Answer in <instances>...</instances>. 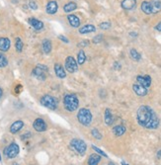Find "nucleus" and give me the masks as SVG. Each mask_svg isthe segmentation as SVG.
Returning a JSON list of instances; mask_svg holds the SVG:
<instances>
[{"mask_svg":"<svg viewBox=\"0 0 161 165\" xmlns=\"http://www.w3.org/2000/svg\"><path fill=\"white\" fill-rule=\"evenodd\" d=\"M137 123L145 129L154 130L159 125V118L157 117L156 113L151 107L146 105H141L137 109Z\"/></svg>","mask_w":161,"mask_h":165,"instance_id":"f257e3e1","label":"nucleus"},{"mask_svg":"<svg viewBox=\"0 0 161 165\" xmlns=\"http://www.w3.org/2000/svg\"><path fill=\"white\" fill-rule=\"evenodd\" d=\"M63 106L68 112H74L79 106V100L75 94H67L63 98Z\"/></svg>","mask_w":161,"mask_h":165,"instance_id":"f03ea898","label":"nucleus"},{"mask_svg":"<svg viewBox=\"0 0 161 165\" xmlns=\"http://www.w3.org/2000/svg\"><path fill=\"white\" fill-rule=\"evenodd\" d=\"M77 119L78 122L85 125V127H88L90 125V124L92 123V114L90 112V110H88L86 108H82L78 111L77 113Z\"/></svg>","mask_w":161,"mask_h":165,"instance_id":"7ed1b4c3","label":"nucleus"},{"mask_svg":"<svg viewBox=\"0 0 161 165\" xmlns=\"http://www.w3.org/2000/svg\"><path fill=\"white\" fill-rule=\"evenodd\" d=\"M70 145H71V148H72L76 152L79 153L80 155H84L87 150L86 143L82 141V139H79V138H73L70 142Z\"/></svg>","mask_w":161,"mask_h":165,"instance_id":"20e7f679","label":"nucleus"},{"mask_svg":"<svg viewBox=\"0 0 161 165\" xmlns=\"http://www.w3.org/2000/svg\"><path fill=\"white\" fill-rule=\"evenodd\" d=\"M41 104L49 110H55L58 107V100L51 95H45L41 98Z\"/></svg>","mask_w":161,"mask_h":165,"instance_id":"39448f33","label":"nucleus"},{"mask_svg":"<svg viewBox=\"0 0 161 165\" xmlns=\"http://www.w3.org/2000/svg\"><path fill=\"white\" fill-rule=\"evenodd\" d=\"M48 66L44 65V64H38L37 66L35 67L32 74L37 78L39 80L44 81L46 78V73H48Z\"/></svg>","mask_w":161,"mask_h":165,"instance_id":"423d86ee","label":"nucleus"},{"mask_svg":"<svg viewBox=\"0 0 161 165\" xmlns=\"http://www.w3.org/2000/svg\"><path fill=\"white\" fill-rule=\"evenodd\" d=\"M19 145L15 142H12L7 146L4 149V155L9 159L15 158V157L19 154Z\"/></svg>","mask_w":161,"mask_h":165,"instance_id":"0eeeda50","label":"nucleus"},{"mask_svg":"<svg viewBox=\"0 0 161 165\" xmlns=\"http://www.w3.org/2000/svg\"><path fill=\"white\" fill-rule=\"evenodd\" d=\"M77 62L75 60L73 56H67L65 59V69L68 71L69 73H74L77 70L78 65Z\"/></svg>","mask_w":161,"mask_h":165,"instance_id":"6e6552de","label":"nucleus"},{"mask_svg":"<svg viewBox=\"0 0 161 165\" xmlns=\"http://www.w3.org/2000/svg\"><path fill=\"white\" fill-rule=\"evenodd\" d=\"M33 128L35 129V131H37L38 132H43L46 131V124L43 119L38 118V119H36L34 121Z\"/></svg>","mask_w":161,"mask_h":165,"instance_id":"1a4fd4ad","label":"nucleus"},{"mask_svg":"<svg viewBox=\"0 0 161 165\" xmlns=\"http://www.w3.org/2000/svg\"><path fill=\"white\" fill-rule=\"evenodd\" d=\"M137 81L138 84H140L141 86H144L145 88H148L150 85H151V77L149 76V75H144V76H142V75H138L137 77Z\"/></svg>","mask_w":161,"mask_h":165,"instance_id":"9d476101","label":"nucleus"},{"mask_svg":"<svg viewBox=\"0 0 161 165\" xmlns=\"http://www.w3.org/2000/svg\"><path fill=\"white\" fill-rule=\"evenodd\" d=\"M58 2L52 0V1H49L46 7V11L49 15H55V14L58 12Z\"/></svg>","mask_w":161,"mask_h":165,"instance_id":"9b49d317","label":"nucleus"},{"mask_svg":"<svg viewBox=\"0 0 161 165\" xmlns=\"http://www.w3.org/2000/svg\"><path fill=\"white\" fill-rule=\"evenodd\" d=\"M132 90H134V92L137 96H145V95H147V93H148L147 88L144 87V86H141L138 83L132 85Z\"/></svg>","mask_w":161,"mask_h":165,"instance_id":"f8f14e48","label":"nucleus"},{"mask_svg":"<svg viewBox=\"0 0 161 165\" xmlns=\"http://www.w3.org/2000/svg\"><path fill=\"white\" fill-rule=\"evenodd\" d=\"M28 23L37 31H40L44 28V23L40 20L36 19V18H29V19H28Z\"/></svg>","mask_w":161,"mask_h":165,"instance_id":"ddd939ff","label":"nucleus"},{"mask_svg":"<svg viewBox=\"0 0 161 165\" xmlns=\"http://www.w3.org/2000/svg\"><path fill=\"white\" fill-rule=\"evenodd\" d=\"M10 46H11V42L8 38H0V51L3 52H8Z\"/></svg>","mask_w":161,"mask_h":165,"instance_id":"4468645a","label":"nucleus"},{"mask_svg":"<svg viewBox=\"0 0 161 165\" xmlns=\"http://www.w3.org/2000/svg\"><path fill=\"white\" fill-rule=\"evenodd\" d=\"M67 20H68V22H69L71 27H73V28H79L80 27V19L76 15L70 14V15L67 16Z\"/></svg>","mask_w":161,"mask_h":165,"instance_id":"2eb2a0df","label":"nucleus"},{"mask_svg":"<svg viewBox=\"0 0 161 165\" xmlns=\"http://www.w3.org/2000/svg\"><path fill=\"white\" fill-rule=\"evenodd\" d=\"M55 75L58 76V78H65L66 77V72L64 68L62 67V65L60 63H55Z\"/></svg>","mask_w":161,"mask_h":165,"instance_id":"dca6fc26","label":"nucleus"},{"mask_svg":"<svg viewBox=\"0 0 161 165\" xmlns=\"http://www.w3.org/2000/svg\"><path fill=\"white\" fill-rule=\"evenodd\" d=\"M121 5L125 10H131L137 6V0H123Z\"/></svg>","mask_w":161,"mask_h":165,"instance_id":"f3484780","label":"nucleus"},{"mask_svg":"<svg viewBox=\"0 0 161 165\" xmlns=\"http://www.w3.org/2000/svg\"><path fill=\"white\" fill-rule=\"evenodd\" d=\"M24 127V122L23 121H16L11 125L10 127V132L11 134H17L18 132L21 131V129Z\"/></svg>","mask_w":161,"mask_h":165,"instance_id":"a211bd4d","label":"nucleus"},{"mask_svg":"<svg viewBox=\"0 0 161 165\" xmlns=\"http://www.w3.org/2000/svg\"><path fill=\"white\" fill-rule=\"evenodd\" d=\"M150 2V7H151L152 14H156L161 11V1L160 0H151Z\"/></svg>","mask_w":161,"mask_h":165,"instance_id":"6ab92c4d","label":"nucleus"},{"mask_svg":"<svg viewBox=\"0 0 161 165\" xmlns=\"http://www.w3.org/2000/svg\"><path fill=\"white\" fill-rule=\"evenodd\" d=\"M96 31V27L94 25L88 24V25H84L79 28V33L80 34H89V33H94Z\"/></svg>","mask_w":161,"mask_h":165,"instance_id":"aec40b11","label":"nucleus"},{"mask_svg":"<svg viewBox=\"0 0 161 165\" xmlns=\"http://www.w3.org/2000/svg\"><path fill=\"white\" fill-rule=\"evenodd\" d=\"M104 120H105V123L107 125H112L114 123V117L112 115L110 109H106L105 110V114H104Z\"/></svg>","mask_w":161,"mask_h":165,"instance_id":"412c9836","label":"nucleus"},{"mask_svg":"<svg viewBox=\"0 0 161 165\" xmlns=\"http://www.w3.org/2000/svg\"><path fill=\"white\" fill-rule=\"evenodd\" d=\"M127 131V129L126 127H124V125H116V127H114L113 128V134L116 135V137H122L125 132H126Z\"/></svg>","mask_w":161,"mask_h":165,"instance_id":"4be33fe9","label":"nucleus"},{"mask_svg":"<svg viewBox=\"0 0 161 165\" xmlns=\"http://www.w3.org/2000/svg\"><path fill=\"white\" fill-rule=\"evenodd\" d=\"M42 46H43V52H44L46 55H49V53L52 52V42L48 40V39H46V40L43 41Z\"/></svg>","mask_w":161,"mask_h":165,"instance_id":"5701e85b","label":"nucleus"},{"mask_svg":"<svg viewBox=\"0 0 161 165\" xmlns=\"http://www.w3.org/2000/svg\"><path fill=\"white\" fill-rule=\"evenodd\" d=\"M101 161V155L99 154H92L88 158V165H98L99 162Z\"/></svg>","mask_w":161,"mask_h":165,"instance_id":"b1692460","label":"nucleus"},{"mask_svg":"<svg viewBox=\"0 0 161 165\" xmlns=\"http://www.w3.org/2000/svg\"><path fill=\"white\" fill-rule=\"evenodd\" d=\"M140 8L142 10V12L146 15H150V14H152L151 12V7H150V2L149 1H144L141 3L140 5Z\"/></svg>","mask_w":161,"mask_h":165,"instance_id":"393cba45","label":"nucleus"},{"mask_svg":"<svg viewBox=\"0 0 161 165\" xmlns=\"http://www.w3.org/2000/svg\"><path fill=\"white\" fill-rule=\"evenodd\" d=\"M76 8H77V5L75 2H67L66 4L63 6V11L65 13H69V12L74 11Z\"/></svg>","mask_w":161,"mask_h":165,"instance_id":"a878e982","label":"nucleus"},{"mask_svg":"<svg viewBox=\"0 0 161 165\" xmlns=\"http://www.w3.org/2000/svg\"><path fill=\"white\" fill-rule=\"evenodd\" d=\"M130 56L131 57V59L135 60V62H139L141 59L140 53H139L135 49H131L130 51Z\"/></svg>","mask_w":161,"mask_h":165,"instance_id":"bb28decb","label":"nucleus"},{"mask_svg":"<svg viewBox=\"0 0 161 165\" xmlns=\"http://www.w3.org/2000/svg\"><path fill=\"white\" fill-rule=\"evenodd\" d=\"M85 60H86V55H85V52L83 51V49H81V51H79V52H78L77 55V63L78 64H83L85 62Z\"/></svg>","mask_w":161,"mask_h":165,"instance_id":"cd10ccee","label":"nucleus"},{"mask_svg":"<svg viewBox=\"0 0 161 165\" xmlns=\"http://www.w3.org/2000/svg\"><path fill=\"white\" fill-rule=\"evenodd\" d=\"M7 64H8V59H7V57L3 55L2 52H0V68L6 67Z\"/></svg>","mask_w":161,"mask_h":165,"instance_id":"c85d7f7f","label":"nucleus"},{"mask_svg":"<svg viewBox=\"0 0 161 165\" xmlns=\"http://www.w3.org/2000/svg\"><path fill=\"white\" fill-rule=\"evenodd\" d=\"M23 42L22 40H21L20 38H17L16 39V44H15V48H16V51L18 52H22V49H23Z\"/></svg>","mask_w":161,"mask_h":165,"instance_id":"c756f323","label":"nucleus"},{"mask_svg":"<svg viewBox=\"0 0 161 165\" xmlns=\"http://www.w3.org/2000/svg\"><path fill=\"white\" fill-rule=\"evenodd\" d=\"M91 134H92V135L96 139H102V138H103V135L100 134V132L97 130V129H92V130H91Z\"/></svg>","mask_w":161,"mask_h":165,"instance_id":"7c9ffc66","label":"nucleus"},{"mask_svg":"<svg viewBox=\"0 0 161 165\" xmlns=\"http://www.w3.org/2000/svg\"><path fill=\"white\" fill-rule=\"evenodd\" d=\"M99 28L102 30H108L111 28V23L110 22H103L99 24Z\"/></svg>","mask_w":161,"mask_h":165,"instance_id":"2f4dec72","label":"nucleus"},{"mask_svg":"<svg viewBox=\"0 0 161 165\" xmlns=\"http://www.w3.org/2000/svg\"><path fill=\"white\" fill-rule=\"evenodd\" d=\"M103 41V35H97V36H95L94 38H93V40H92V42L94 43V44H100Z\"/></svg>","mask_w":161,"mask_h":165,"instance_id":"473e14b6","label":"nucleus"},{"mask_svg":"<svg viewBox=\"0 0 161 165\" xmlns=\"http://www.w3.org/2000/svg\"><path fill=\"white\" fill-rule=\"evenodd\" d=\"M92 148L94 149L96 152H98V153L100 154V155H102V156H104V157H108V155H107V154H106L105 152H104L103 150H101L100 148H98L97 146H95V145H92Z\"/></svg>","mask_w":161,"mask_h":165,"instance_id":"72a5a7b5","label":"nucleus"},{"mask_svg":"<svg viewBox=\"0 0 161 165\" xmlns=\"http://www.w3.org/2000/svg\"><path fill=\"white\" fill-rule=\"evenodd\" d=\"M29 7H30L31 9H33V10H37L38 9L37 3H36L35 1H33V0H31V1L29 2Z\"/></svg>","mask_w":161,"mask_h":165,"instance_id":"f704fd0d","label":"nucleus"},{"mask_svg":"<svg viewBox=\"0 0 161 165\" xmlns=\"http://www.w3.org/2000/svg\"><path fill=\"white\" fill-rule=\"evenodd\" d=\"M89 42L88 40H84V41H81L80 43H79V45H78V46H81V48H85V46H89Z\"/></svg>","mask_w":161,"mask_h":165,"instance_id":"c9c22d12","label":"nucleus"},{"mask_svg":"<svg viewBox=\"0 0 161 165\" xmlns=\"http://www.w3.org/2000/svg\"><path fill=\"white\" fill-rule=\"evenodd\" d=\"M58 39H59L60 41H62L63 43H66V44H67V43H69V40H68V39L64 37L63 35H59V36H58Z\"/></svg>","mask_w":161,"mask_h":165,"instance_id":"e433bc0d","label":"nucleus"},{"mask_svg":"<svg viewBox=\"0 0 161 165\" xmlns=\"http://www.w3.org/2000/svg\"><path fill=\"white\" fill-rule=\"evenodd\" d=\"M154 29L156 31H158V32H161V22H159L158 24L156 25V26L154 27Z\"/></svg>","mask_w":161,"mask_h":165,"instance_id":"4c0bfd02","label":"nucleus"},{"mask_svg":"<svg viewBox=\"0 0 161 165\" xmlns=\"http://www.w3.org/2000/svg\"><path fill=\"white\" fill-rule=\"evenodd\" d=\"M114 68L115 69H121V64L119 63V62H115L114 63Z\"/></svg>","mask_w":161,"mask_h":165,"instance_id":"58836bf2","label":"nucleus"},{"mask_svg":"<svg viewBox=\"0 0 161 165\" xmlns=\"http://www.w3.org/2000/svg\"><path fill=\"white\" fill-rule=\"evenodd\" d=\"M130 35H131V37H137V33H134V32H131Z\"/></svg>","mask_w":161,"mask_h":165,"instance_id":"ea45409f","label":"nucleus"},{"mask_svg":"<svg viewBox=\"0 0 161 165\" xmlns=\"http://www.w3.org/2000/svg\"><path fill=\"white\" fill-rule=\"evenodd\" d=\"M157 157H158V158H160L161 157V150H159V152L157 153Z\"/></svg>","mask_w":161,"mask_h":165,"instance_id":"a19ab883","label":"nucleus"},{"mask_svg":"<svg viewBox=\"0 0 161 165\" xmlns=\"http://www.w3.org/2000/svg\"><path fill=\"white\" fill-rule=\"evenodd\" d=\"M121 163H122V165H128V163L126 162V161H124V160H123V161H122V162H121Z\"/></svg>","mask_w":161,"mask_h":165,"instance_id":"79ce46f5","label":"nucleus"},{"mask_svg":"<svg viewBox=\"0 0 161 165\" xmlns=\"http://www.w3.org/2000/svg\"><path fill=\"white\" fill-rule=\"evenodd\" d=\"M2 94H3V91H2V89L0 88V98L2 97Z\"/></svg>","mask_w":161,"mask_h":165,"instance_id":"37998d69","label":"nucleus"},{"mask_svg":"<svg viewBox=\"0 0 161 165\" xmlns=\"http://www.w3.org/2000/svg\"><path fill=\"white\" fill-rule=\"evenodd\" d=\"M108 165H115V164H114V163H113V162H110V163H109V164H108Z\"/></svg>","mask_w":161,"mask_h":165,"instance_id":"c03bdc74","label":"nucleus"},{"mask_svg":"<svg viewBox=\"0 0 161 165\" xmlns=\"http://www.w3.org/2000/svg\"><path fill=\"white\" fill-rule=\"evenodd\" d=\"M13 165H18V164H17V163H14Z\"/></svg>","mask_w":161,"mask_h":165,"instance_id":"a18cd8bd","label":"nucleus"},{"mask_svg":"<svg viewBox=\"0 0 161 165\" xmlns=\"http://www.w3.org/2000/svg\"><path fill=\"white\" fill-rule=\"evenodd\" d=\"M0 160H1V156H0Z\"/></svg>","mask_w":161,"mask_h":165,"instance_id":"49530a36","label":"nucleus"}]
</instances>
